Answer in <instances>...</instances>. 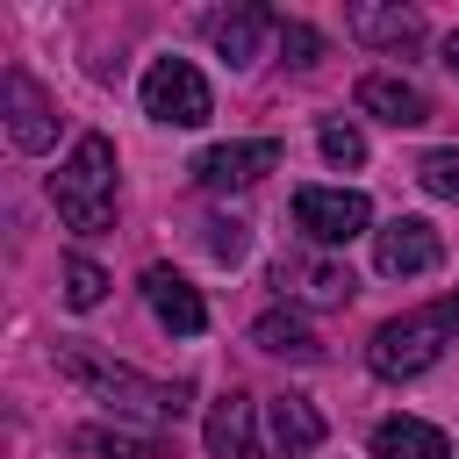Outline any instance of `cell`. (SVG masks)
<instances>
[{"label":"cell","mask_w":459,"mask_h":459,"mask_svg":"<svg viewBox=\"0 0 459 459\" xmlns=\"http://www.w3.org/2000/svg\"><path fill=\"white\" fill-rule=\"evenodd\" d=\"M273 445H280L287 459H308V452L323 445V416H316L308 394H280V402H273Z\"/></svg>","instance_id":"cell-17"},{"label":"cell","mask_w":459,"mask_h":459,"mask_svg":"<svg viewBox=\"0 0 459 459\" xmlns=\"http://www.w3.org/2000/svg\"><path fill=\"white\" fill-rule=\"evenodd\" d=\"M72 452H86V459H172L158 437H136V430H100V423L72 430Z\"/></svg>","instance_id":"cell-18"},{"label":"cell","mask_w":459,"mask_h":459,"mask_svg":"<svg viewBox=\"0 0 459 459\" xmlns=\"http://www.w3.org/2000/svg\"><path fill=\"white\" fill-rule=\"evenodd\" d=\"M201 244H208V258H222V265H237V258H244V251H251V230H244V222H237V215H230V222H222V215H215V222H208V230H201Z\"/></svg>","instance_id":"cell-22"},{"label":"cell","mask_w":459,"mask_h":459,"mask_svg":"<svg viewBox=\"0 0 459 459\" xmlns=\"http://www.w3.org/2000/svg\"><path fill=\"white\" fill-rule=\"evenodd\" d=\"M344 22H351V36H366L380 50H416L423 43V14L416 7H351Z\"/></svg>","instance_id":"cell-15"},{"label":"cell","mask_w":459,"mask_h":459,"mask_svg":"<svg viewBox=\"0 0 459 459\" xmlns=\"http://www.w3.org/2000/svg\"><path fill=\"white\" fill-rule=\"evenodd\" d=\"M416 179H423V194L459 201V151H423L416 158Z\"/></svg>","instance_id":"cell-20"},{"label":"cell","mask_w":459,"mask_h":459,"mask_svg":"<svg viewBox=\"0 0 459 459\" xmlns=\"http://www.w3.org/2000/svg\"><path fill=\"white\" fill-rule=\"evenodd\" d=\"M294 301H308V308H344L351 294H359V280H351V265L344 258H330V251H294V258H280V273H273Z\"/></svg>","instance_id":"cell-8"},{"label":"cell","mask_w":459,"mask_h":459,"mask_svg":"<svg viewBox=\"0 0 459 459\" xmlns=\"http://www.w3.org/2000/svg\"><path fill=\"white\" fill-rule=\"evenodd\" d=\"M108 294V273L93 258H65V308H100Z\"/></svg>","instance_id":"cell-19"},{"label":"cell","mask_w":459,"mask_h":459,"mask_svg":"<svg viewBox=\"0 0 459 459\" xmlns=\"http://www.w3.org/2000/svg\"><path fill=\"white\" fill-rule=\"evenodd\" d=\"M208 459H265V437H258V402L244 387L215 394L208 409Z\"/></svg>","instance_id":"cell-10"},{"label":"cell","mask_w":459,"mask_h":459,"mask_svg":"<svg viewBox=\"0 0 459 459\" xmlns=\"http://www.w3.org/2000/svg\"><path fill=\"white\" fill-rule=\"evenodd\" d=\"M452 337H459V287L423 301V308H409V316H387L373 330V344H366V366L380 380H416V373H430L445 359Z\"/></svg>","instance_id":"cell-2"},{"label":"cell","mask_w":459,"mask_h":459,"mask_svg":"<svg viewBox=\"0 0 459 459\" xmlns=\"http://www.w3.org/2000/svg\"><path fill=\"white\" fill-rule=\"evenodd\" d=\"M143 115L165 122V129H201V122L215 115V93H208V79L194 72V57H158V65L143 72Z\"/></svg>","instance_id":"cell-5"},{"label":"cell","mask_w":459,"mask_h":459,"mask_svg":"<svg viewBox=\"0 0 459 459\" xmlns=\"http://www.w3.org/2000/svg\"><path fill=\"white\" fill-rule=\"evenodd\" d=\"M0 108H7V136L22 151H50L57 143V108L43 100V86L29 72H0Z\"/></svg>","instance_id":"cell-9"},{"label":"cell","mask_w":459,"mask_h":459,"mask_svg":"<svg viewBox=\"0 0 459 459\" xmlns=\"http://www.w3.org/2000/svg\"><path fill=\"white\" fill-rule=\"evenodd\" d=\"M57 373L79 394L108 402L115 416H136V423H179L186 416V387L179 380H151V373L108 359V351H86V344H57Z\"/></svg>","instance_id":"cell-1"},{"label":"cell","mask_w":459,"mask_h":459,"mask_svg":"<svg viewBox=\"0 0 459 459\" xmlns=\"http://www.w3.org/2000/svg\"><path fill=\"white\" fill-rule=\"evenodd\" d=\"M280 165V136H244V143H215L194 158V179L208 194H230V186H258L265 172Z\"/></svg>","instance_id":"cell-7"},{"label":"cell","mask_w":459,"mask_h":459,"mask_svg":"<svg viewBox=\"0 0 459 459\" xmlns=\"http://www.w3.org/2000/svg\"><path fill=\"white\" fill-rule=\"evenodd\" d=\"M316 143H323V158H330V165H344V172H351V165H366V136H359L351 122H323V129H316Z\"/></svg>","instance_id":"cell-21"},{"label":"cell","mask_w":459,"mask_h":459,"mask_svg":"<svg viewBox=\"0 0 459 459\" xmlns=\"http://www.w3.org/2000/svg\"><path fill=\"white\" fill-rule=\"evenodd\" d=\"M50 201L65 215V230H79V237H100L115 222V143L100 129H86L72 143V158L50 172Z\"/></svg>","instance_id":"cell-3"},{"label":"cell","mask_w":459,"mask_h":459,"mask_svg":"<svg viewBox=\"0 0 459 459\" xmlns=\"http://www.w3.org/2000/svg\"><path fill=\"white\" fill-rule=\"evenodd\" d=\"M437 258H445V244H437V230L423 215H394V222L373 230V273H387V280H416Z\"/></svg>","instance_id":"cell-6"},{"label":"cell","mask_w":459,"mask_h":459,"mask_svg":"<svg viewBox=\"0 0 459 459\" xmlns=\"http://www.w3.org/2000/svg\"><path fill=\"white\" fill-rule=\"evenodd\" d=\"M143 301H151V316H158L172 337H201V330H208V301H201V287H186L172 265H151V273H143Z\"/></svg>","instance_id":"cell-12"},{"label":"cell","mask_w":459,"mask_h":459,"mask_svg":"<svg viewBox=\"0 0 459 459\" xmlns=\"http://www.w3.org/2000/svg\"><path fill=\"white\" fill-rule=\"evenodd\" d=\"M351 100H359V115H373V122H394V129H416V122H430V93H423L416 79H394V72H366V79L351 86Z\"/></svg>","instance_id":"cell-11"},{"label":"cell","mask_w":459,"mask_h":459,"mask_svg":"<svg viewBox=\"0 0 459 459\" xmlns=\"http://www.w3.org/2000/svg\"><path fill=\"white\" fill-rule=\"evenodd\" d=\"M251 344H258V351H273V359H323L316 330H308L294 308H265V316L251 323Z\"/></svg>","instance_id":"cell-16"},{"label":"cell","mask_w":459,"mask_h":459,"mask_svg":"<svg viewBox=\"0 0 459 459\" xmlns=\"http://www.w3.org/2000/svg\"><path fill=\"white\" fill-rule=\"evenodd\" d=\"M208 29V43L222 50V65H258V43H265V29H273V14L265 7H222V14H208L201 22Z\"/></svg>","instance_id":"cell-13"},{"label":"cell","mask_w":459,"mask_h":459,"mask_svg":"<svg viewBox=\"0 0 459 459\" xmlns=\"http://www.w3.org/2000/svg\"><path fill=\"white\" fill-rule=\"evenodd\" d=\"M445 65H452V72H459V36H452V43H445Z\"/></svg>","instance_id":"cell-24"},{"label":"cell","mask_w":459,"mask_h":459,"mask_svg":"<svg viewBox=\"0 0 459 459\" xmlns=\"http://www.w3.org/2000/svg\"><path fill=\"white\" fill-rule=\"evenodd\" d=\"M373 459H452V445L423 416H387V423H373Z\"/></svg>","instance_id":"cell-14"},{"label":"cell","mask_w":459,"mask_h":459,"mask_svg":"<svg viewBox=\"0 0 459 459\" xmlns=\"http://www.w3.org/2000/svg\"><path fill=\"white\" fill-rule=\"evenodd\" d=\"M280 50H287L301 72H308V65H323V36H316L308 22H280Z\"/></svg>","instance_id":"cell-23"},{"label":"cell","mask_w":459,"mask_h":459,"mask_svg":"<svg viewBox=\"0 0 459 459\" xmlns=\"http://www.w3.org/2000/svg\"><path fill=\"white\" fill-rule=\"evenodd\" d=\"M294 230L316 244V251H344L351 237L373 230V201L359 186H301L294 194Z\"/></svg>","instance_id":"cell-4"}]
</instances>
